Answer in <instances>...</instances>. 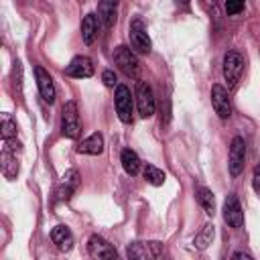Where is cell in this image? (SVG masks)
I'll return each mask as SVG.
<instances>
[{
  "instance_id": "obj_1",
  "label": "cell",
  "mask_w": 260,
  "mask_h": 260,
  "mask_svg": "<svg viewBox=\"0 0 260 260\" xmlns=\"http://www.w3.org/2000/svg\"><path fill=\"white\" fill-rule=\"evenodd\" d=\"M81 132V122H79V112H77V104L73 100L65 102L63 110H61V134L65 138H77Z\"/></svg>"
},
{
  "instance_id": "obj_2",
  "label": "cell",
  "mask_w": 260,
  "mask_h": 260,
  "mask_svg": "<svg viewBox=\"0 0 260 260\" xmlns=\"http://www.w3.org/2000/svg\"><path fill=\"white\" fill-rule=\"evenodd\" d=\"M130 45L132 49H136L138 53L142 55H148L150 49H152V43H150V37H148V30H146V24L142 18H134L130 22Z\"/></svg>"
},
{
  "instance_id": "obj_3",
  "label": "cell",
  "mask_w": 260,
  "mask_h": 260,
  "mask_svg": "<svg viewBox=\"0 0 260 260\" xmlns=\"http://www.w3.org/2000/svg\"><path fill=\"white\" fill-rule=\"evenodd\" d=\"M244 71V57L238 51H228L223 55V77L228 81V87H236Z\"/></svg>"
},
{
  "instance_id": "obj_4",
  "label": "cell",
  "mask_w": 260,
  "mask_h": 260,
  "mask_svg": "<svg viewBox=\"0 0 260 260\" xmlns=\"http://www.w3.org/2000/svg\"><path fill=\"white\" fill-rule=\"evenodd\" d=\"M112 59H114V63L118 65V69L124 75H128V77H136L138 75V59L128 47H124V45L116 47L114 53H112Z\"/></svg>"
},
{
  "instance_id": "obj_5",
  "label": "cell",
  "mask_w": 260,
  "mask_h": 260,
  "mask_svg": "<svg viewBox=\"0 0 260 260\" xmlns=\"http://www.w3.org/2000/svg\"><path fill=\"white\" fill-rule=\"evenodd\" d=\"M162 252H165L162 242H132L126 248L128 258H138V260L158 258V256H162Z\"/></svg>"
},
{
  "instance_id": "obj_6",
  "label": "cell",
  "mask_w": 260,
  "mask_h": 260,
  "mask_svg": "<svg viewBox=\"0 0 260 260\" xmlns=\"http://www.w3.org/2000/svg\"><path fill=\"white\" fill-rule=\"evenodd\" d=\"M244 165H246V142L242 136H234L230 144V162H228L230 175L238 177L244 171Z\"/></svg>"
},
{
  "instance_id": "obj_7",
  "label": "cell",
  "mask_w": 260,
  "mask_h": 260,
  "mask_svg": "<svg viewBox=\"0 0 260 260\" xmlns=\"http://www.w3.org/2000/svg\"><path fill=\"white\" fill-rule=\"evenodd\" d=\"M114 104H116V114L124 124L132 122V95L130 89L126 85H116V95H114Z\"/></svg>"
},
{
  "instance_id": "obj_8",
  "label": "cell",
  "mask_w": 260,
  "mask_h": 260,
  "mask_svg": "<svg viewBox=\"0 0 260 260\" xmlns=\"http://www.w3.org/2000/svg\"><path fill=\"white\" fill-rule=\"evenodd\" d=\"M87 254L91 258H98V260H116L118 258L116 248L110 242H106L102 236H98V234H93L87 240Z\"/></svg>"
},
{
  "instance_id": "obj_9",
  "label": "cell",
  "mask_w": 260,
  "mask_h": 260,
  "mask_svg": "<svg viewBox=\"0 0 260 260\" xmlns=\"http://www.w3.org/2000/svg\"><path fill=\"white\" fill-rule=\"evenodd\" d=\"M136 106L142 118H150L154 114V95H152V87L146 81L136 83Z\"/></svg>"
},
{
  "instance_id": "obj_10",
  "label": "cell",
  "mask_w": 260,
  "mask_h": 260,
  "mask_svg": "<svg viewBox=\"0 0 260 260\" xmlns=\"http://www.w3.org/2000/svg\"><path fill=\"white\" fill-rule=\"evenodd\" d=\"M223 219L230 228H242L244 225V211H242V205H240V199L230 193L223 201Z\"/></svg>"
},
{
  "instance_id": "obj_11",
  "label": "cell",
  "mask_w": 260,
  "mask_h": 260,
  "mask_svg": "<svg viewBox=\"0 0 260 260\" xmlns=\"http://www.w3.org/2000/svg\"><path fill=\"white\" fill-rule=\"evenodd\" d=\"M211 106H213L215 114H217L221 120H225V118L232 116V104H230L228 89H225L223 85H219V83H215V85L211 87Z\"/></svg>"
},
{
  "instance_id": "obj_12",
  "label": "cell",
  "mask_w": 260,
  "mask_h": 260,
  "mask_svg": "<svg viewBox=\"0 0 260 260\" xmlns=\"http://www.w3.org/2000/svg\"><path fill=\"white\" fill-rule=\"evenodd\" d=\"M65 73L69 77H75V79H85V77H91L93 75V63L89 57L85 55H77L71 59V63L67 65Z\"/></svg>"
},
{
  "instance_id": "obj_13",
  "label": "cell",
  "mask_w": 260,
  "mask_h": 260,
  "mask_svg": "<svg viewBox=\"0 0 260 260\" xmlns=\"http://www.w3.org/2000/svg\"><path fill=\"white\" fill-rule=\"evenodd\" d=\"M77 187H79V173H77L75 169H69V171L61 177L55 195H57L59 201H67V199L77 191Z\"/></svg>"
},
{
  "instance_id": "obj_14",
  "label": "cell",
  "mask_w": 260,
  "mask_h": 260,
  "mask_svg": "<svg viewBox=\"0 0 260 260\" xmlns=\"http://www.w3.org/2000/svg\"><path fill=\"white\" fill-rule=\"evenodd\" d=\"M35 75H37V85H39L41 98L47 104H55V83H53V77L49 75V71H45L41 65H37Z\"/></svg>"
},
{
  "instance_id": "obj_15",
  "label": "cell",
  "mask_w": 260,
  "mask_h": 260,
  "mask_svg": "<svg viewBox=\"0 0 260 260\" xmlns=\"http://www.w3.org/2000/svg\"><path fill=\"white\" fill-rule=\"evenodd\" d=\"M118 4H120V0H100L98 2V16L106 28L114 26V22L118 18Z\"/></svg>"
},
{
  "instance_id": "obj_16",
  "label": "cell",
  "mask_w": 260,
  "mask_h": 260,
  "mask_svg": "<svg viewBox=\"0 0 260 260\" xmlns=\"http://www.w3.org/2000/svg\"><path fill=\"white\" fill-rule=\"evenodd\" d=\"M98 30H100V16L89 12L83 16L81 20V37H83V43L85 45H91L95 39H98Z\"/></svg>"
},
{
  "instance_id": "obj_17",
  "label": "cell",
  "mask_w": 260,
  "mask_h": 260,
  "mask_svg": "<svg viewBox=\"0 0 260 260\" xmlns=\"http://www.w3.org/2000/svg\"><path fill=\"white\" fill-rule=\"evenodd\" d=\"M51 240L61 252H69L73 248V234L67 225H55L51 230Z\"/></svg>"
},
{
  "instance_id": "obj_18",
  "label": "cell",
  "mask_w": 260,
  "mask_h": 260,
  "mask_svg": "<svg viewBox=\"0 0 260 260\" xmlns=\"http://www.w3.org/2000/svg\"><path fill=\"white\" fill-rule=\"evenodd\" d=\"M79 154H102L104 152V138H102V134H91V136H87L85 140H81L79 144H77V148H75Z\"/></svg>"
},
{
  "instance_id": "obj_19",
  "label": "cell",
  "mask_w": 260,
  "mask_h": 260,
  "mask_svg": "<svg viewBox=\"0 0 260 260\" xmlns=\"http://www.w3.org/2000/svg\"><path fill=\"white\" fill-rule=\"evenodd\" d=\"M2 173L6 179H14L18 175V160H16V152L8 146H4L2 150Z\"/></svg>"
},
{
  "instance_id": "obj_20",
  "label": "cell",
  "mask_w": 260,
  "mask_h": 260,
  "mask_svg": "<svg viewBox=\"0 0 260 260\" xmlns=\"http://www.w3.org/2000/svg\"><path fill=\"white\" fill-rule=\"evenodd\" d=\"M195 195H197V203L203 207V211L207 215H213L215 213V195L211 193V189L207 187H197L195 189Z\"/></svg>"
},
{
  "instance_id": "obj_21",
  "label": "cell",
  "mask_w": 260,
  "mask_h": 260,
  "mask_svg": "<svg viewBox=\"0 0 260 260\" xmlns=\"http://www.w3.org/2000/svg\"><path fill=\"white\" fill-rule=\"evenodd\" d=\"M120 162H122V167H124V171H126L128 175H136V173L140 171V158H138V154H136L134 150H130V148H124V150H122Z\"/></svg>"
},
{
  "instance_id": "obj_22",
  "label": "cell",
  "mask_w": 260,
  "mask_h": 260,
  "mask_svg": "<svg viewBox=\"0 0 260 260\" xmlns=\"http://www.w3.org/2000/svg\"><path fill=\"white\" fill-rule=\"evenodd\" d=\"M213 236H215V228H213V223H205V225L201 228V232L193 238L195 248H197V250H205V248L211 244Z\"/></svg>"
},
{
  "instance_id": "obj_23",
  "label": "cell",
  "mask_w": 260,
  "mask_h": 260,
  "mask_svg": "<svg viewBox=\"0 0 260 260\" xmlns=\"http://www.w3.org/2000/svg\"><path fill=\"white\" fill-rule=\"evenodd\" d=\"M142 175H144V179H146L150 185H154V187L162 185V183H165V179H167L165 171H162V169H158V167H154V165H144Z\"/></svg>"
},
{
  "instance_id": "obj_24",
  "label": "cell",
  "mask_w": 260,
  "mask_h": 260,
  "mask_svg": "<svg viewBox=\"0 0 260 260\" xmlns=\"http://www.w3.org/2000/svg\"><path fill=\"white\" fill-rule=\"evenodd\" d=\"M2 138L4 140L16 138V122H12L8 116H4V120H2Z\"/></svg>"
},
{
  "instance_id": "obj_25",
  "label": "cell",
  "mask_w": 260,
  "mask_h": 260,
  "mask_svg": "<svg viewBox=\"0 0 260 260\" xmlns=\"http://www.w3.org/2000/svg\"><path fill=\"white\" fill-rule=\"evenodd\" d=\"M246 6V0H225V12L228 14H240Z\"/></svg>"
},
{
  "instance_id": "obj_26",
  "label": "cell",
  "mask_w": 260,
  "mask_h": 260,
  "mask_svg": "<svg viewBox=\"0 0 260 260\" xmlns=\"http://www.w3.org/2000/svg\"><path fill=\"white\" fill-rule=\"evenodd\" d=\"M102 81H104L106 87H114V85H116V73H114L112 69H106V71L102 73Z\"/></svg>"
},
{
  "instance_id": "obj_27",
  "label": "cell",
  "mask_w": 260,
  "mask_h": 260,
  "mask_svg": "<svg viewBox=\"0 0 260 260\" xmlns=\"http://www.w3.org/2000/svg\"><path fill=\"white\" fill-rule=\"evenodd\" d=\"M252 187L256 189V191H260V162L256 165V169H254V177H252Z\"/></svg>"
},
{
  "instance_id": "obj_28",
  "label": "cell",
  "mask_w": 260,
  "mask_h": 260,
  "mask_svg": "<svg viewBox=\"0 0 260 260\" xmlns=\"http://www.w3.org/2000/svg\"><path fill=\"white\" fill-rule=\"evenodd\" d=\"M232 258H252V254H248V252H234Z\"/></svg>"
},
{
  "instance_id": "obj_29",
  "label": "cell",
  "mask_w": 260,
  "mask_h": 260,
  "mask_svg": "<svg viewBox=\"0 0 260 260\" xmlns=\"http://www.w3.org/2000/svg\"><path fill=\"white\" fill-rule=\"evenodd\" d=\"M205 2V6H209V2H211V6H215V0H203Z\"/></svg>"
},
{
  "instance_id": "obj_30",
  "label": "cell",
  "mask_w": 260,
  "mask_h": 260,
  "mask_svg": "<svg viewBox=\"0 0 260 260\" xmlns=\"http://www.w3.org/2000/svg\"><path fill=\"white\" fill-rule=\"evenodd\" d=\"M177 2H181V4H189V0H177Z\"/></svg>"
}]
</instances>
